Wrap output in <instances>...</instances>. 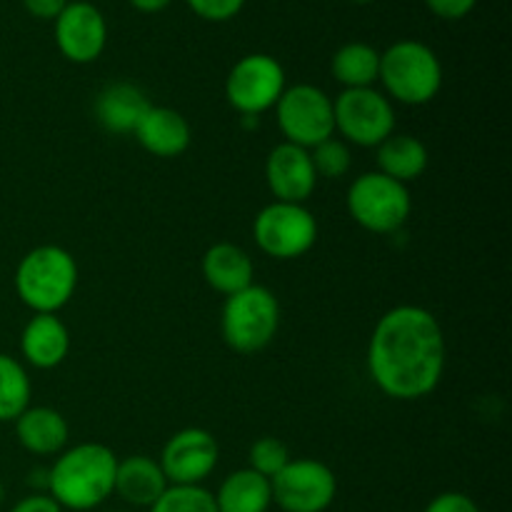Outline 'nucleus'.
<instances>
[{
	"instance_id": "dca6fc26",
	"label": "nucleus",
	"mask_w": 512,
	"mask_h": 512,
	"mask_svg": "<svg viewBox=\"0 0 512 512\" xmlns=\"http://www.w3.org/2000/svg\"><path fill=\"white\" fill-rule=\"evenodd\" d=\"M133 135L155 158H178L190 148V140H193L188 120L178 110L163 108V105H150Z\"/></svg>"
},
{
	"instance_id": "7c9ffc66",
	"label": "nucleus",
	"mask_w": 512,
	"mask_h": 512,
	"mask_svg": "<svg viewBox=\"0 0 512 512\" xmlns=\"http://www.w3.org/2000/svg\"><path fill=\"white\" fill-rule=\"evenodd\" d=\"M25 10L40 20H55L65 10L68 0H23Z\"/></svg>"
},
{
	"instance_id": "473e14b6",
	"label": "nucleus",
	"mask_w": 512,
	"mask_h": 512,
	"mask_svg": "<svg viewBox=\"0 0 512 512\" xmlns=\"http://www.w3.org/2000/svg\"><path fill=\"white\" fill-rule=\"evenodd\" d=\"M170 3H173V0H130V5L138 8L140 13H160V10L168 8Z\"/></svg>"
},
{
	"instance_id": "4be33fe9",
	"label": "nucleus",
	"mask_w": 512,
	"mask_h": 512,
	"mask_svg": "<svg viewBox=\"0 0 512 512\" xmlns=\"http://www.w3.org/2000/svg\"><path fill=\"white\" fill-rule=\"evenodd\" d=\"M213 498L218 512H268L273 505V490L268 478L243 468L230 473Z\"/></svg>"
},
{
	"instance_id": "4468645a",
	"label": "nucleus",
	"mask_w": 512,
	"mask_h": 512,
	"mask_svg": "<svg viewBox=\"0 0 512 512\" xmlns=\"http://www.w3.org/2000/svg\"><path fill=\"white\" fill-rule=\"evenodd\" d=\"M265 183L280 203L305 205V200L318 188L310 150L293 143H280L270 150L265 160Z\"/></svg>"
},
{
	"instance_id": "2eb2a0df",
	"label": "nucleus",
	"mask_w": 512,
	"mask_h": 512,
	"mask_svg": "<svg viewBox=\"0 0 512 512\" xmlns=\"http://www.w3.org/2000/svg\"><path fill=\"white\" fill-rule=\"evenodd\" d=\"M20 353L38 370L58 368L70 353L68 325L53 313H35L20 335Z\"/></svg>"
},
{
	"instance_id": "aec40b11",
	"label": "nucleus",
	"mask_w": 512,
	"mask_h": 512,
	"mask_svg": "<svg viewBox=\"0 0 512 512\" xmlns=\"http://www.w3.org/2000/svg\"><path fill=\"white\" fill-rule=\"evenodd\" d=\"M15 433H18L20 445L33 455H58L68 445L70 428L68 420L53 408L35 405L25 408L15 418Z\"/></svg>"
},
{
	"instance_id": "c85d7f7f",
	"label": "nucleus",
	"mask_w": 512,
	"mask_h": 512,
	"mask_svg": "<svg viewBox=\"0 0 512 512\" xmlns=\"http://www.w3.org/2000/svg\"><path fill=\"white\" fill-rule=\"evenodd\" d=\"M425 512H480V508L470 495L450 490V493H440L438 498L430 500Z\"/></svg>"
},
{
	"instance_id": "72a5a7b5",
	"label": "nucleus",
	"mask_w": 512,
	"mask_h": 512,
	"mask_svg": "<svg viewBox=\"0 0 512 512\" xmlns=\"http://www.w3.org/2000/svg\"><path fill=\"white\" fill-rule=\"evenodd\" d=\"M350 3H358V5H368V3H373V0H350Z\"/></svg>"
},
{
	"instance_id": "6e6552de",
	"label": "nucleus",
	"mask_w": 512,
	"mask_h": 512,
	"mask_svg": "<svg viewBox=\"0 0 512 512\" xmlns=\"http://www.w3.org/2000/svg\"><path fill=\"white\" fill-rule=\"evenodd\" d=\"M253 238L270 258H303L318 240V220L305 205L273 200L255 215Z\"/></svg>"
},
{
	"instance_id": "2f4dec72",
	"label": "nucleus",
	"mask_w": 512,
	"mask_h": 512,
	"mask_svg": "<svg viewBox=\"0 0 512 512\" xmlns=\"http://www.w3.org/2000/svg\"><path fill=\"white\" fill-rule=\"evenodd\" d=\"M10 512H63L58 503H55L50 495H43V493H35V495H28V498L20 500L18 505H15Z\"/></svg>"
},
{
	"instance_id": "b1692460",
	"label": "nucleus",
	"mask_w": 512,
	"mask_h": 512,
	"mask_svg": "<svg viewBox=\"0 0 512 512\" xmlns=\"http://www.w3.org/2000/svg\"><path fill=\"white\" fill-rule=\"evenodd\" d=\"M30 408V378L23 363L0 353V423H13Z\"/></svg>"
},
{
	"instance_id": "20e7f679",
	"label": "nucleus",
	"mask_w": 512,
	"mask_h": 512,
	"mask_svg": "<svg viewBox=\"0 0 512 512\" xmlns=\"http://www.w3.org/2000/svg\"><path fill=\"white\" fill-rule=\"evenodd\" d=\"M378 80L403 105H428L443 88V65L420 40H400L380 53Z\"/></svg>"
},
{
	"instance_id": "0eeeda50",
	"label": "nucleus",
	"mask_w": 512,
	"mask_h": 512,
	"mask_svg": "<svg viewBox=\"0 0 512 512\" xmlns=\"http://www.w3.org/2000/svg\"><path fill=\"white\" fill-rule=\"evenodd\" d=\"M275 115H278V128L285 143H293L298 148L310 150L335 135L333 98L318 85L300 83L285 88V93L275 103Z\"/></svg>"
},
{
	"instance_id": "f8f14e48",
	"label": "nucleus",
	"mask_w": 512,
	"mask_h": 512,
	"mask_svg": "<svg viewBox=\"0 0 512 512\" xmlns=\"http://www.w3.org/2000/svg\"><path fill=\"white\" fill-rule=\"evenodd\" d=\"M220 448L213 433L203 428H185L170 435L160 453V468L170 485H203L218 468Z\"/></svg>"
},
{
	"instance_id": "f704fd0d",
	"label": "nucleus",
	"mask_w": 512,
	"mask_h": 512,
	"mask_svg": "<svg viewBox=\"0 0 512 512\" xmlns=\"http://www.w3.org/2000/svg\"><path fill=\"white\" fill-rule=\"evenodd\" d=\"M3 498H5V490H3V485H0V503H3Z\"/></svg>"
},
{
	"instance_id": "cd10ccee",
	"label": "nucleus",
	"mask_w": 512,
	"mask_h": 512,
	"mask_svg": "<svg viewBox=\"0 0 512 512\" xmlns=\"http://www.w3.org/2000/svg\"><path fill=\"white\" fill-rule=\"evenodd\" d=\"M193 8L195 15L213 23H223V20L235 18L243 10L245 0H185Z\"/></svg>"
},
{
	"instance_id": "6ab92c4d",
	"label": "nucleus",
	"mask_w": 512,
	"mask_h": 512,
	"mask_svg": "<svg viewBox=\"0 0 512 512\" xmlns=\"http://www.w3.org/2000/svg\"><path fill=\"white\" fill-rule=\"evenodd\" d=\"M150 100L138 85L133 83H110L100 90L98 100H95V115L98 123L103 125L108 133L128 135L135 133L143 115L148 113Z\"/></svg>"
},
{
	"instance_id": "7ed1b4c3",
	"label": "nucleus",
	"mask_w": 512,
	"mask_h": 512,
	"mask_svg": "<svg viewBox=\"0 0 512 512\" xmlns=\"http://www.w3.org/2000/svg\"><path fill=\"white\" fill-rule=\"evenodd\" d=\"M78 288V263L60 245H38L15 268V293L33 313L63 310Z\"/></svg>"
},
{
	"instance_id": "39448f33",
	"label": "nucleus",
	"mask_w": 512,
	"mask_h": 512,
	"mask_svg": "<svg viewBox=\"0 0 512 512\" xmlns=\"http://www.w3.org/2000/svg\"><path fill=\"white\" fill-rule=\"evenodd\" d=\"M280 328V303L265 285H248L228 295L220 313V333L225 345L240 355H253L268 348Z\"/></svg>"
},
{
	"instance_id": "a211bd4d",
	"label": "nucleus",
	"mask_w": 512,
	"mask_h": 512,
	"mask_svg": "<svg viewBox=\"0 0 512 512\" xmlns=\"http://www.w3.org/2000/svg\"><path fill=\"white\" fill-rule=\"evenodd\" d=\"M253 258L235 243H215L203 255V278L215 293L235 295L253 285Z\"/></svg>"
},
{
	"instance_id": "1a4fd4ad",
	"label": "nucleus",
	"mask_w": 512,
	"mask_h": 512,
	"mask_svg": "<svg viewBox=\"0 0 512 512\" xmlns=\"http://www.w3.org/2000/svg\"><path fill=\"white\" fill-rule=\"evenodd\" d=\"M335 133L345 143L360 148H378L385 138L395 133V108L385 93L375 88L343 90L333 100Z\"/></svg>"
},
{
	"instance_id": "412c9836",
	"label": "nucleus",
	"mask_w": 512,
	"mask_h": 512,
	"mask_svg": "<svg viewBox=\"0 0 512 512\" xmlns=\"http://www.w3.org/2000/svg\"><path fill=\"white\" fill-rule=\"evenodd\" d=\"M428 163V148L415 135L393 133L378 145V170L403 185L418 180L428 170Z\"/></svg>"
},
{
	"instance_id": "393cba45",
	"label": "nucleus",
	"mask_w": 512,
	"mask_h": 512,
	"mask_svg": "<svg viewBox=\"0 0 512 512\" xmlns=\"http://www.w3.org/2000/svg\"><path fill=\"white\" fill-rule=\"evenodd\" d=\"M150 512H218V505L203 485H170Z\"/></svg>"
},
{
	"instance_id": "c9c22d12",
	"label": "nucleus",
	"mask_w": 512,
	"mask_h": 512,
	"mask_svg": "<svg viewBox=\"0 0 512 512\" xmlns=\"http://www.w3.org/2000/svg\"><path fill=\"white\" fill-rule=\"evenodd\" d=\"M113 512H125V510H113Z\"/></svg>"
},
{
	"instance_id": "9b49d317",
	"label": "nucleus",
	"mask_w": 512,
	"mask_h": 512,
	"mask_svg": "<svg viewBox=\"0 0 512 512\" xmlns=\"http://www.w3.org/2000/svg\"><path fill=\"white\" fill-rule=\"evenodd\" d=\"M273 503L283 512H325L338 495V478L313 458L290 460L273 480Z\"/></svg>"
},
{
	"instance_id": "f3484780",
	"label": "nucleus",
	"mask_w": 512,
	"mask_h": 512,
	"mask_svg": "<svg viewBox=\"0 0 512 512\" xmlns=\"http://www.w3.org/2000/svg\"><path fill=\"white\" fill-rule=\"evenodd\" d=\"M168 488L170 483L158 460L148 455H130L118 460L113 493H118L133 508H153Z\"/></svg>"
},
{
	"instance_id": "a878e982",
	"label": "nucleus",
	"mask_w": 512,
	"mask_h": 512,
	"mask_svg": "<svg viewBox=\"0 0 512 512\" xmlns=\"http://www.w3.org/2000/svg\"><path fill=\"white\" fill-rule=\"evenodd\" d=\"M310 160H313L315 175L328 180H340L350 173L353 168V153H350L348 143L340 138H328L310 148Z\"/></svg>"
},
{
	"instance_id": "f03ea898",
	"label": "nucleus",
	"mask_w": 512,
	"mask_h": 512,
	"mask_svg": "<svg viewBox=\"0 0 512 512\" xmlns=\"http://www.w3.org/2000/svg\"><path fill=\"white\" fill-rule=\"evenodd\" d=\"M118 458L103 443H80L60 453L48 470V495L75 512L103 505L115 490Z\"/></svg>"
},
{
	"instance_id": "bb28decb",
	"label": "nucleus",
	"mask_w": 512,
	"mask_h": 512,
	"mask_svg": "<svg viewBox=\"0 0 512 512\" xmlns=\"http://www.w3.org/2000/svg\"><path fill=\"white\" fill-rule=\"evenodd\" d=\"M290 450L288 445L280 438H273V435H265V438H258L253 445H250L248 453V468L255 470L263 478L273 480L285 465L290 463Z\"/></svg>"
},
{
	"instance_id": "9d476101",
	"label": "nucleus",
	"mask_w": 512,
	"mask_h": 512,
	"mask_svg": "<svg viewBox=\"0 0 512 512\" xmlns=\"http://www.w3.org/2000/svg\"><path fill=\"white\" fill-rule=\"evenodd\" d=\"M285 93V70L273 55L250 53L233 65L225 80V98L243 118H258L275 108Z\"/></svg>"
},
{
	"instance_id": "5701e85b",
	"label": "nucleus",
	"mask_w": 512,
	"mask_h": 512,
	"mask_svg": "<svg viewBox=\"0 0 512 512\" xmlns=\"http://www.w3.org/2000/svg\"><path fill=\"white\" fill-rule=\"evenodd\" d=\"M330 70L345 90L373 88L380 73V53L368 43H345L333 55Z\"/></svg>"
},
{
	"instance_id": "423d86ee",
	"label": "nucleus",
	"mask_w": 512,
	"mask_h": 512,
	"mask_svg": "<svg viewBox=\"0 0 512 512\" xmlns=\"http://www.w3.org/2000/svg\"><path fill=\"white\" fill-rule=\"evenodd\" d=\"M348 213L360 228L390 235L408 223L413 213V198L408 185L373 170L358 175L348 188Z\"/></svg>"
},
{
	"instance_id": "f257e3e1",
	"label": "nucleus",
	"mask_w": 512,
	"mask_h": 512,
	"mask_svg": "<svg viewBox=\"0 0 512 512\" xmlns=\"http://www.w3.org/2000/svg\"><path fill=\"white\" fill-rule=\"evenodd\" d=\"M448 343L438 318L420 305H398L375 323L368 370L380 393L393 400H420L445 375Z\"/></svg>"
},
{
	"instance_id": "c756f323",
	"label": "nucleus",
	"mask_w": 512,
	"mask_h": 512,
	"mask_svg": "<svg viewBox=\"0 0 512 512\" xmlns=\"http://www.w3.org/2000/svg\"><path fill=\"white\" fill-rule=\"evenodd\" d=\"M475 3H478V0H425V5H428L438 18L445 20L465 18V15L475 8Z\"/></svg>"
},
{
	"instance_id": "ddd939ff",
	"label": "nucleus",
	"mask_w": 512,
	"mask_h": 512,
	"mask_svg": "<svg viewBox=\"0 0 512 512\" xmlns=\"http://www.w3.org/2000/svg\"><path fill=\"white\" fill-rule=\"evenodd\" d=\"M55 43L70 63L85 65L98 60L108 43V25L103 13L85 0L68 3L55 18Z\"/></svg>"
}]
</instances>
